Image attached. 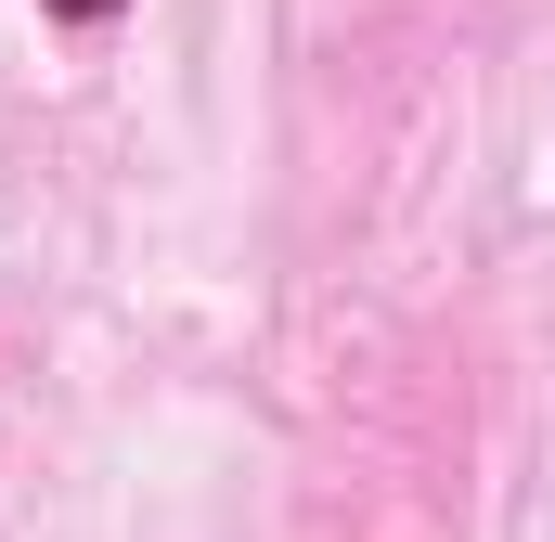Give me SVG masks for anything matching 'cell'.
<instances>
[{
  "label": "cell",
  "instance_id": "1",
  "mask_svg": "<svg viewBox=\"0 0 555 542\" xmlns=\"http://www.w3.org/2000/svg\"><path fill=\"white\" fill-rule=\"evenodd\" d=\"M52 13H117V0H52Z\"/></svg>",
  "mask_w": 555,
  "mask_h": 542
}]
</instances>
